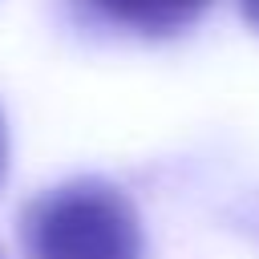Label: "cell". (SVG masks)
I'll list each match as a JSON object with an SVG mask.
<instances>
[{"mask_svg": "<svg viewBox=\"0 0 259 259\" xmlns=\"http://www.w3.org/2000/svg\"><path fill=\"white\" fill-rule=\"evenodd\" d=\"M16 235L28 259H146L134 198L97 174H81L32 194Z\"/></svg>", "mask_w": 259, "mask_h": 259, "instance_id": "cell-1", "label": "cell"}, {"mask_svg": "<svg viewBox=\"0 0 259 259\" xmlns=\"http://www.w3.org/2000/svg\"><path fill=\"white\" fill-rule=\"evenodd\" d=\"M93 24L130 32V36H174L182 28H190L210 0H73Z\"/></svg>", "mask_w": 259, "mask_h": 259, "instance_id": "cell-2", "label": "cell"}, {"mask_svg": "<svg viewBox=\"0 0 259 259\" xmlns=\"http://www.w3.org/2000/svg\"><path fill=\"white\" fill-rule=\"evenodd\" d=\"M8 174V125H4V113H0V182Z\"/></svg>", "mask_w": 259, "mask_h": 259, "instance_id": "cell-3", "label": "cell"}, {"mask_svg": "<svg viewBox=\"0 0 259 259\" xmlns=\"http://www.w3.org/2000/svg\"><path fill=\"white\" fill-rule=\"evenodd\" d=\"M239 8H243V20L259 32V0H239Z\"/></svg>", "mask_w": 259, "mask_h": 259, "instance_id": "cell-4", "label": "cell"}]
</instances>
